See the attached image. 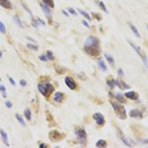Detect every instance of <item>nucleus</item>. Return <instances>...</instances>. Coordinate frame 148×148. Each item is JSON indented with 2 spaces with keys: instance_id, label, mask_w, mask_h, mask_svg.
Instances as JSON below:
<instances>
[{
  "instance_id": "obj_1",
  "label": "nucleus",
  "mask_w": 148,
  "mask_h": 148,
  "mask_svg": "<svg viewBox=\"0 0 148 148\" xmlns=\"http://www.w3.org/2000/svg\"><path fill=\"white\" fill-rule=\"evenodd\" d=\"M37 88H38L39 91L40 92V93L42 95L47 98L50 96L53 93V92L55 90L54 87L49 82H44L42 84H39Z\"/></svg>"
},
{
  "instance_id": "obj_2",
  "label": "nucleus",
  "mask_w": 148,
  "mask_h": 148,
  "mask_svg": "<svg viewBox=\"0 0 148 148\" xmlns=\"http://www.w3.org/2000/svg\"><path fill=\"white\" fill-rule=\"evenodd\" d=\"M111 104H112L115 113L120 119L125 120L127 119V111L124 106L113 102H111Z\"/></svg>"
},
{
  "instance_id": "obj_3",
  "label": "nucleus",
  "mask_w": 148,
  "mask_h": 148,
  "mask_svg": "<svg viewBox=\"0 0 148 148\" xmlns=\"http://www.w3.org/2000/svg\"><path fill=\"white\" fill-rule=\"evenodd\" d=\"M127 42L129 43V45L133 47V49L135 51V53H137V54L139 56L140 58H141V59H142V61H143V62H144V65H145L146 67H147V57L146 54L144 53V51H143L142 50H141V49L139 46L135 45L134 44V43H133L132 42H130V41H127Z\"/></svg>"
},
{
  "instance_id": "obj_4",
  "label": "nucleus",
  "mask_w": 148,
  "mask_h": 148,
  "mask_svg": "<svg viewBox=\"0 0 148 148\" xmlns=\"http://www.w3.org/2000/svg\"><path fill=\"white\" fill-rule=\"evenodd\" d=\"M76 135L79 142L83 146H85L87 141V133L85 130L83 128H79L76 130Z\"/></svg>"
},
{
  "instance_id": "obj_5",
  "label": "nucleus",
  "mask_w": 148,
  "mask_h": 148,
  "mask_svg": "<svg viewBox=\"0 0 148 148\" xmlns=\"http://www.w3.org/2000/svg\"><path fill=\"white\" fill-rule=\"evenodd\" d=\"M99 40L98 38L95 36H89L88 38L86 39L84 43V47H99Z\"/></svg>"
},
{
  "instance_id": "obj_6",
  "label": "nucleus",
  "mask_w": 148,
  "mask_h": 148,
  "mask_svg": "<svg viewBox=\"0 0 148 148\" xmlns=\"http://www.w3.org/2000/svg\"><path fill=\"white\" fill-rule=\"evenodd\" d=\"M84 51L85 53L88 54L90 56L97 57L100 55V51L98 50V47H84Z\"/></svg>"
},
{
  "instance_id": "obj_7",
  "label": "nucleus",
  "mask_w": 148,
  "mask_h": 148,
  "mask_svg": "<svg viewBox=\"0 0 148 148\" xmlns=\"http://www.w3.org/2000/svg\"><path fill=\"white\" fill-rule=\"evenodd\" d=\"M49 137H50L51 139H52L53 141H57V140H61L63 138L65 137V135L63 133H61L59 131L56 130H52L49 133Z\"/></svg>"
},
{
  "instance_id": "obj_8",
  "label": "nucleus",
  "mask_w": 148,
  "mask_h": 148,
  "mask_svg": "<svg viewBox=\"0 0 148 148\" xmlns=\"http://www.w3.org/2000/svg\"><path fill=\"white\" fill-rule=\"evenodd\" d=\"M92 118L93 119L96 120L97 125H98L99 126H103L105 123V120H104V116L100 113H96L93 116H92Z\"/></svg>"
},
{
  "instance_id": "obj_9",
  "label": "nucleus",
  "mask_w": 148,
  "mask_h": 148,
  "mask_svg": "<svg viewBox=\"0 0 148 148\" xmlns=\"http://www.w3.org/2000/svg\"><path fill=\"white\" fill-rule=\"evenodd\" d=\"M65 82L66 85L68 87L70 90H75L76 88V83L74 82V80L70 77V76H67L65 77Z\"/></svg>"
},
{
  "instance_id": "obj_10",
  "label": "nucleus",
  "mask_w": 148,
  "mask_h": 148,
  "mask_svg": "<svg viewBox=\"0 0 148 148\" xmlns=\"http://www.w3.org/2000/svg\"><path fill=\"white\" fill-rule=\"evenodd\" d=\"M40 6L42 9V11L44 12V14H45L46 17L48 18V19H51V9H49V7L45 5L44 2H42L40 3Z\"/></svg>"
},
{
  "instance_id": "obj_11",
  "label": "nucleus",
  "mask_w": 148,
  "mask_h": 148,
  "mask_svg": "<svg viewBox=\"0 0 148 148\" xmlns=\"http://www.w3.org/2000/svg\"><path fill=\"white\" fill-rule=\"evenodd\" d=\"M130 116L131 118H138V119L143 118L142 113H141V111H139L137 109H133L130 110Z\"/></svg>"
},
{
  "instance_id": "obj_12",
  "label": "nucleus",
  "mask_w": 148,
  "mask_h": 148,
  "mask_svg": "<svg viewBox=\"0 0 148 148\" xmlns=\"http://www.w3.org/2000/svg\"><path fill=\"white\" fill-rule=\"evenodd\" d=\"M125 96H126V98H130V99H131V100H137L138 98H139V95L135 91L127 92H125Z\"/></svg>"
},
{
  "instance_id": "obj_13",
  "label": "nucleus",
  "mask_w": 148,
  "mask_h": 148,
  "mask_svg": "<svg viewBox=\"0 0 148 148\" xmlns=\"http://www.w3.org/2000/svg\"><path fill=\"white\" fill-rule=\"evenodd\" d=\"M116 85H117L121 90H125V89H129L130 88V87L125 82H123L122 80L117 79L116 80Z\"/></svg>"
},
{
  "instance_id": "obj_14",
  "label": "nucleus",
  "mask_w": 148,
  "mask_h": 148,
  "mask_svg": "<svg viewBox=\"0 0 148 148\" xmlns=\"http://www.w3.org/2000/svg\"><path fill=\"white\" fill-rule=\"evenodd\" d=\"M0 134H1V136H2V141H3L4 144L5 146H7V147H10V144L8 143V137L7 133H6L3 130L0 129Z\"/></svg>"
},
{
  "instance_id": "obj_15",
  "label": "nucleus",
  "mask_w": 148,
  "mask_h": 148,
  "mask_svg": "<svg viewBox=\"0 0 148 148\" xmlns=\"http://www.w3.org/2000/svg\"><path fill=\"white\" fill-rule=\"evenodd\" d=\"M63 98H64V94L62 93V92H56L55 93L53 100L56 102L61 103V102H62V100H63Z\"/></svg>"
},
{
  "instance_id": "obj_16",
  "label": "nucleus",
  "mask_w": 148,
  "mask_h": 148,
  "mask_svg": "<svg viewBox=\"0 0 148 148\" xmlns=\"http://www.w3.org/2000/svg\"><path fill=\"white\" fill-rule=\"evenodd\" d=\"M128 24H129V27H130V28L131 29V30H132V32L134 33V35L137 37V38H140L141 37V35H140V33H139V30H138V29L135 27V25L133 24H132L131 22H128Z\"/></svg>"
},
{
  "instance_id": "obj_17",
  "label": "nucleus",
  "mask_w": 148,
  "mask_h": 148,
  "mask_svg": "<svg viewBox=\"0 0 148 148\" xmlns=\"http://www.w3.org/2000/svg\"><path fill=\"white\" fill-rule=\"evenodd\" d=\"M107 84L108 85V87L111 89H113L116 86V80L112 77V76H109L107 79Z\"/></svg>"
},
{
  "instance_id": "obj_18",
  "label": "nucleus",
  "mask_w": 148,
  "mask_h": 148,
  "mask_svg": "<svg viewBox=\"0 0 148 148\" xmlns=\"http://www.w3.org/2000/svg\"><path fill=\"white\" fill-rule=\"evenodd\" d=\"M0 5L5 9H11L12 5L9 0H0Z\"/></svg>"
},
{
  "instance_id": "obj_19",
  "label": "nucleus",
  "mask_w": 148,
  "mask_h": 148,
  "mask_svg": "<svg viewBox=\"0 0 148 148\" xmlns=\"http://www.w3.org/2000/svg\"><path fill=\"white\" fill-rule=\"evenodd\" d=\"M104 57H105V59H106L107 61V62H108L110 65H114V64H115V61H114V59H113V57L112 56L110 55V54H108V53H104Z\"/></svg>"
},
{
  "instance_id": "obj_20",
  "label": "nucleus",
  "mask_w": 148,
  "mask_h": 148,
  "mask_svg": "<svg viewBox=\"0 0 148 148\" xmlns=\"http://www.w3.org/2000/svg\"><path fill=\"white\" fill-rule=\"evenodd\" d=\"M107 145V143L106 141H104L103 139H100L98 140L97 142L96 143V147H100V148H103V147H106Z\"/></svg>"
},
{
  "instance_id": "obj_21",
  "label": "nucleus",
  "mask_w": 148,
  "mask_h": 148,
  "mask_svg": "<svg viewBox=\"0 0 148 148\" xmlns=\"http://www.w3.org/2000/svg\"><path fill=\"white\" fill-rule=\"evenodd\" d=\"M115 98H116V99L119 102H120V103L124 104V103H126L127 102V100L125 99V98L123 96V95L121 94V93H117L115 96Z\"/></svg>"
},
{
  "instance_id": "obj_22",
  "label": "nucleus",
  "mask_w": 148,
  "mask_h": 148,
  "mask_svg": "<svg viewBox=\"0 0 148 148\" xmlns=\"http://www.w3.org/2000/svg\"><path fill=\"white\" fill-rule=\"evenodd\" d=\"M98 67H100L101 70L102 71H107V65L104 63V61L102 60V59H100L98 60Z\"/></svg>"
},
{
  "instance_id": "obj_23",
  "label": "nucleus",
  "mask_w": 148,
  "mask_h": 148,
  "mask_svg": "<svg viewBox=\"0 0 148 148\" xmlns=\"http://www.w3.org/2000/svg\"><path fill=\"white\" fill-rule=\"evenodd\" d=\"M24 116H25V118L28 121H30L31 120V118H32V113H31V111L29 108H26L25 110H24Z\"/></svg>"
},
{
  "instance_id": "obj_24",
  "label": "nucleus",
  "mask_w": 148,
  "mask_h": 148,
  "mask_svg": "<svg viewBox=\"0 0 148 148\" xmlns=\"http://www.w3.org/2000/svg\"><path fill=\"white\" fill-rule=\"evenodd\" d=\"M14 20L15 21V22H16V24H17V25L19 27V28H24V25H23V24H22V21H21V19H20V18L18 17V16H14Z\"/></svg>"
},
{
  "instance_id": "obj_25",
  "label": "nucleus",
  "mask_w": 148,
  "mask_h": 148,
  "mask_svg": "<svg viewBox=\"0 0 148 148\" xmlns=\"http://www.w3.org/2000/svg\"><path fill=\"white\" fill-rule=\"evenodd\" d=\"M16 119H17V121L19 122V124L21 125H22L23 127H25L26 124H25V122H24V119L22 117L19 115V114H16Z\"/></svg>"
},
{
  "instance_id": "obj_26",
  "label": "nucleus",
  "mask_w": 148,
  "mask_h": 148,
  "mask_svg": "<svg viewBox=\"0 0 148 148\" xmlns=\"http://www.w3.org/2000/svg\"><path fill=\"white\" fill-rule=\"evenodd\" d=\"M78 11L79 12L80 14H81V15H82L84 18H87V19H88V21H90V20H91V18H90V15H89V14L87 13V12H86V11L82 10H81V9H79V10H78Z\"/></svg>"
},
{
  "instance_id": "obj_27",
  "label": "nucleus",
  "mask_w": 148,
  "mask_h": 148,
  "mask_svg": "<svg viewBox=\"0 0 148 148\" xmlns=\"http://www.w3.org/2000/svg\"><path fill=\"white\" fill-rule=\"evenodd\" d=\"M42 2H44L45 5L48 6V7H50L51 8H53L55 7L53 0H42Z\"/></svg>"
},
{
  "instance_id": "obj_28",
  "label": "nucleus",
  "mask_w": 148,
  "mask_h": 148,
  "mask_svg": "<svg viewBox=\"0 0 148 148\" xmlns=\"http://www.w3.org/2000/svg\"><path fill=\"white\" fill-rule=\"evenodd\" d=\"M121 141H122V142L124 143L126 146H127V147H133V145H132L131 143L129 141V140H128L127 138H125V137L123 136V135L121 136Z\"/></svg>"
},
{
  "instance_id": "obj_29",
  "label": "nucleus",
  "mask_w": 148,
  "mask_h": 148,
  "mask_svg": "<svg viewBox=\"0 0 148 148\" xmlns=\"http://www.w3.org/2000/svg\"><path fill=\"white\" fill-rule=\"evenodd\" d=\"M27 47H28V48L30 49V50H33V51H37L39 50V47L38 46L35 45L30 44V43H28V44L27 45Z\"/></svg>"
},
{
  "instance_id": "obj_30",
  "label": "nucleus",
  "mask_w": 148,
  "mask_h": 148,
  "mask_svg": "<svg viewBox=\"0 0 148 148\" xmlns=\"http://www.w3.org/2000/svg\"><path fill=\"white\" fill-rule=\"evenodd\" d=\"M98 6H99V8L102 10H104V12H105V13H107V8H106V6H105V5H104V3L103 2H102V1H100V2H98Z\"/></svg>"
},
{
  "instance_id": "obj_31",
  "label": "nucleus",
  "mask_w": 148,
  "mask_h": 148,
  "mask_svg": "<svg viewBox=\"0 0 148 148\" xmlns=\"http://www.w3.org/2000/svg\"><path fill=\"white\" fill-rule=\"evenodd\" d=\"M0 92H2V96L5 98L7 97V94H6V88L4 85H0Z\"/></svg>"
},
{
  "instance_id": "obj_32",
  "label": "nucleus",
  "mask_w": 148,
  "mask_h": 148,
  "mask_svg": "<svg viewBox=\"0 0 148 148\" xmlns=\"http://www.w3.org/2000/svg\"><path fill=\"white\" fill-rule=\"evenodd\" d=\"M46 119H47V120L49 122H50V123L53 121V116H52V115L50 113V112H49L48 110H47V111H46Z\"/></svg>"
},
{
  "instance_id": "obj_33",
  "label": "nucleus",
  "mask_w": 148,
  "mask_h": 148,
  "mask_svg": "<svg viewBox=\"0 0 148 148\" xmlns=\"http://www.w3.org/2000/svg\"><path fill=\"white\" fill-rule=\"evenodd\" d=\"M46 56L48 59H50V60H54L55 57H54V56L53 54V53L51 51H47V54H46Z\"/></svg>"
},
{
  "instance_id": "obj_34",
  "label": "nucleus",
  "mask_w": 148,
  "mask_h": 148,
  "mask_svg": "<svg viewBox=\"0 0 148 148\" xmlns=\"http://www.w3.org/2000/svg\"><path fill=\"white\" fill-rule=\"evenodd\" d=\"M0 32H1L2 33H6V28L5 26V24L2 22H0Z\"/></svg>"
},
{
  "instance_id": "obj_35",
  "label": "nucleus",
  "mask_w": 148,
  "mask_h": 148,
  "mask_svg": "<svg viewBox=\"0 0 148 148\" xmlns=\"http://www.w3.org/2000/svg\"><path fill=\"white\" fill-rule=\"evenodd\" d=\"M22 7L24 8V10H25L27 12H28V13L30 15V16H33V14H32V12H31V10H30L28 7H27V6H26V5L25 4H24V3H23V2H22Z\"/></svg>"
},
{
  "instance_id": "obj_36",
  "label": "nucleus",
  "mask_w": 148,
  "mask_h": 148,
  "mask_svg": "<svg viewBox=\"0 0 148 148\" xmlns=\"http://www.w3.org/2000/svg\"><path fill=\"white\" fill-rule=\"evenodd\" d=\"M67 10H68V12L70 14H71L72 15H74V16H77V13L76 12V10H74V9H73V8H68L67 9Z\"/></svg>"
},
{
  "instance_id": "obj_37",
  "label": "nucleus",
  "mask_w": 148,
  "mask_h": 148,
  "mask_svg": "<svg viewBox=\"0 0 148 148\" xmlns=\"http://www.w3.org/2000/svg\"><path fill=\"white\" fill-rule=\"evenodd\" d=\"M92 16H93L96 18V19H97L98 21H100V20H102V17H101L100 14H95V13H92Z\"/></svg>"
},
{
  "instance_id": "obj_38",
  "label": "nucleus",
  "mask_w": 148,
  "mask_h": 148,
  "mask_svg": "<svg viewBox=\"0 0 148 148\" xmlns=\"http://www.w3.org/2000/svg\"><path fill=\"white\" fill-rule=\"evenodd\" d=\"M39 59L41 61H47L48 60V59L47 58L46 56H44V55L40 56L39 57Z\"/></svg>"
},
{
  "instance_id": "obj_39",
  "label": "nucleus",
  "mask_w": 148,
  "mask_h": 148,
  "mask_svg": "<svg viewBox=\"0 0 148 148\" xmlns=\"http://www.w3.org/2000/svg\"><path fill=\"white\" fill-rule=\"evenodd\" d=\"M5 106L8 108H11L12 107H13V104H12V102L10 101H7L5 102Z\"/></svg>"
},
{
  "instance_id": "obj_40",
  "label": "nucleus",
  "mask_w": 148,
  "mask_h": 148,
  "mask_svg": "<svg viewBox=\"0 0 148 148\" xmlns=\"http://www.w3.org/2000/svg\"><path fill=\"white\" fill-rule=\"evenodd\" d=\"M32 25L33 26V27H35L36 28H38V26H39V23H38V22H37V20H35V19H33L32 20Z\"/></svg>"
},
{
  "instance_id": "obj_41",
  "label": "nucleus",
  "mask_w": 148,
  "mask_h": 148,
  "mask_svg": "<svg viewBox=\"0 0 148 148\" xmlns=\"http://www.w3.org/2000/svg\"><path fill=\"white\" fill-rule=\"evenodd\" d=\"M19 84H20L21 86H22V87H25V86L27 85V82L24 79H21L20 82H19Z\"/></svg>"
},
{
  "instance_id": "obj_42",
  "label": "nucleus",
  "mask_w": 148,
  "mask_h": 148,
  "mask_svg": "<svg viewBox=\"0 0 148 148\" xmlns=\"http://www.w3.org/2000/svg\"><path fill=\"white\" fill-rule=\"evenodd\" d=\"M9 82H10V83L11 84V85H13V86H15V85H16V82L14 81V79L13 78L10 77V78H9Z\"/></svg>"
},
{
  "instance_id": "obj_43",
  "label": "nucleus",
  "mask_w": 148,
  "mask_h": 148,
  "mask_svg": "<svg viewBox=\"0 0 148 148\" xmlns=\"http://www.w3.org/2000/svg\"><path fill=\"white\" fill-rule=\"evenodd\" d=\"M37 22H38L39 24H41L42 25H45V22L43 21L42 19H41L40 18H37Z\"/></svg>"
},
{
  "instance_id": "obj_44",
  "label": "nucleus",
  "mask_w": 148,
  "mask_h": 148,
  "mask_svg": "<svg viewBox=\"0 0 148 148\" xmlns=\"http://www.w3.org/2000/svg\"><path fill=\"white\" fill-rule=\"evenodd\" d=\"M118 74L120 76H122L123 75H124V71L122 70V69L121 68H119V70H118Z\"/></svg>"
},
{
  "instance_id": "obj_45",
  "label": "nucleus",
  "mask_w": 148,
  "mask_h": 148,
  "mask_svg": "<svg viewBox=\"0 0 148 148\" xmlns=\"http://www.w3.org/2000/svg\"><path fill=\"white\" fill-rule=\"evenodd\" d=\"M82 24H84V25L85 26V27H87L88 28H90V25H89V24L87 22H86V21H84V20H83L82 21Z\"/></svg>"
},
{
  "instance_id": "obj_46",
  "label": "nucleus",
  "mask_w": 148,
  "mask_h": 148,
  "mask_svg": "<svg viewBox=\"0 0 148 148\" xmlns=\"http://www.w3.org/2000/svg\"><path fill=\"white\" fill-rule=\"evenodd\" d=\"M39 147L40 148H46V147H47V146L45 144H39Z\"/></svg>"
},
{
  "instance_id": "obj_47",
  "label": "nucleus",
  "mask_w": 148,
  "mask_h": 148,
  "mask_svg": "<svg viewBox=\"0 0 148 148\" xmlns=\"http://www.w3.org/2000/svg\"><path fill=\"white\" fill-rule=\"evenodd\" d=\"M27 39H28V40H30V41L33 42H36V40H34L33 39H32L31 37H30V36H27Z\"/></svg>"
},
{
  "instance_id": "obj_48",
  "label": "nucleus",
  "mask_w": 148,
  "mask_h": 148,
  "mask_svg": "<svg viewBox=\"0 0 148 148\" xmlns=\"http://www.w3.org/2000/svg\"><path fill=\"white\" fill-rule=\"evenodd\" d=\"M62 13H63V14H65V15L66 16H68V14H67V12H66V11L63 10V11H62Z\"/></svg>"
},
{
  "instance_id": "obj_49",
  "label": "nucleus",
  "mask_w": 148,
  "mask_h": 148,
  "mask_svg": "<svg viewBox=\"0 0 148 148\" xmlns=\"http://www.w3.org/2000/svg\"><path fill=\"white\" fill-rule=\"evenodd\" d=\"M2 52L0 51V58H2Z\"/></svg>"
},
{
  "instance_id": "obj_50",
  "label": "nucleus",
  "mask_w": 148,
  "mask_h": 148,
  "mask_svg": "<svg viewBox=\"0 0 148 148\" xmlns=\"http://www.w3.org/2000/svg\"><path fill=\"white\" fill-rule=\"evenodd\" d=\"M143 142H144V143H148V140H144V141H143Z\"/></svg>"
},
{
  "instance_id": "obj_51",
  "label": "nucleus",
  "mask_w": 148,
  "mask_h": 148,
  "mask_svg": "<svg viewBox=\"0 0 148 148\" xmlns=\"http://www.w3.org/2000/svg\"><path fill=\"white\" fill-rule=\"evenodd\" d=\"M147 30H148V24H147Z\"/></svg>"
},
{
  "instance_id": "obj_52",
  "label": "nucleus",
  "mask_w": 148,
  "mask_h": 148,
  "mask_svg": "<svg viewBox=\"0 0 148 148\" xmlns=\"http://www.w3.org/2000/svg\"><path fill=\"white\" fill-rule=\"evenodd\" d=\"M2 81V79H1V78H0V82H1Z\"/></svg>"
}]
</instances>
